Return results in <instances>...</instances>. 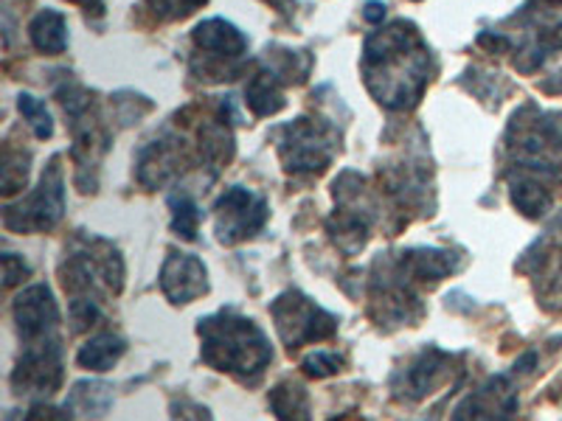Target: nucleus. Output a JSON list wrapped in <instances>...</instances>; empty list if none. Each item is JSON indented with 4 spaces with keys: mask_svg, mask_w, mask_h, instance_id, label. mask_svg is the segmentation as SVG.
<instances>
[{
    "mask_svg": "<svg viewBox=\"0 0 562 421\" xmlns=\"http://www.w3.org/2000/svg\"><path fill=\"white\" fill-rule=\"evenodd\" d=\"M68 408H54V405H34L23 421H70Z\"/></svg>",
    "mask_w": 562,
    "mask_h": 421,
    "instance_id": "obj_31",
    "label": "nucleus"
},
{
    "mask_svg": "<svg viewBox=\"0 0 562 421\" xmlns=\"http://www.w3.org/2000/svg\"><path fill=\"white\" fill-rule=\"evenodd\" d=\"M363 18H366V23H371V26H380V23L385 20V3H383V0H369V3H366V9H363Z\"/></svg>",
    "mask_w": 562,
    "mask_h": 421,
    "instance_id": "obj_32",
    "label": "nucleus"
},
{
    "mask_svg": "<svg viewBox=\"0 0 562 421\" xmlns=\"http://www.w3.org/2000/svg\"><path fill=\"white\" fill-rule=\"evenodd\" d=\"M200 357L214 371H223L231 377L254 379L259 377L273 360L268 334L256 326V320L223 309L209 315L198 323Z\"/></svg>",
    "mask_w": 562,
    "mask_h": 421,
    "instance_id": "obj_2",
    "label": "nucleus"
},
{
    "mask_svg": "<svg viewBox=\"0 0 562 421\" xmlns=\"http://www.w3.org/2000/svg\"><path fill=\"white\" fill-rule=\"evenodd\" d=\"M543 88H546V90H551V93H560V90H562V70H560V73H557V77H554V82H546Z\"/></svg>",
    "mask_w": 562,
    "mask_h": 421,
    "instance_id": "obj_35",
    "label": "nucleus"
},
{
    "mask_svg": "<svg viewBox=\"0 0 562 421\" xmlns=\"http://www.w3.org/2000/svg\"><path fill=\"white\" fill-rule=\"evenodd\" d=\"M65 214V180L59 158H52L45 167L40 185L34 194L20 200L18 205L3 208V225L18 234H45V230L57 228Z\"/></svg>",
    "mask_w": 562,
    "mask_h": 421,
    "instance_id": "obj_7",
    "label": "nucleus"
},
{
    "mask_svg": "<svg viewBox=\"0 0 562 421\" xmlns=\"http://www.w3.org/2000/svg\"><path fill=\"white\" fill-rule=\"evenodd\" d=\"M403 270L416 281H439L456 270V255L448 250H408Z\"/></svg>",
    "mask_w": 562,
    "mask_h": 421,
    "instance_id": "obj_22",
    "label": "nucleus"
},
{
    "mask_svg": "<svg viewBox=\"0 0 562 421\" xmlns=\"http://www.w3.org/2000/svg\"><path fill=\"white\" fill-rule=\"evenodd\" d=\"M192 39L194 45H198V52L209 57V62L237 65L239 59L245 57V52H248V39H245V34L223 18L203 20V23L194 29Z\"/></svg>",
    "mask_w": 562,
    "mask_h": 421,
    "instance_id": "obj_15",
    "label": "nucleus"
},
{
    "mask_svg": "<svg viewBox=\"0 0 562 421\" xmlns=\"http://www.w3.org/2000/svg\"><path fill=\"white\" fill-rule=\"evenodd\" d=\"M124 351H127V343H124L119 334L104 332V334H97V338H90L88 343L79 349L77 363L82 365V368L102 374V371H110L119 360L124 357Z\"/></svg>",
    "mask_w": 562,
    "mask_h": 421,
    "instance_id": "obj_21",
    "label": "nucleus"
},
{
    "mask_svg": "<svg viewBox=\"0 0 562 421\" xmlns=\"http://www.w3.org/2000/svg\"><path fill=\"white\" fill-rule=\"evenodd\" d=\"M172 205V230L183 239H198V225H200V208L189 194H180V197L169 200Z\"/></svg>",
    "mask_w": 562,
    "mask_h": 421,
    "instance_id": "obj_25",
    "label": "nucleus"
},
{
    "mask_svg": "<svg viewBox=\"0 0 562 421\" xmlns=\"http://www.w3.org/2000/svg\"><path fill=\"white\" fill-rule=\"evenodd\" d=\"M113 405V388L108 383H99V379H82V383L74 385V390L68 394V402L65 408L70 413L82 416V419H102L104 413Z\"/></svg>",
    "mask_w": 562,
    "mask_h": 421,
    "instance_id": "obj_17",
    "label": "nucleus"
},
{
    "mask_svg": "<svg viewBox=\"0 0 562 421\" xmlns=\"http://www.w3.org/2000/svg\"><path fill=\"white\" fill-rule=\"evenodd\" d=\"M512 163L524 178L562 180V127L537 107L520 110L509 124Z\"/></svg>",
    "mask_w": 562,
    "mask_h": 421,
    "instance_id": "obj_5",
    "label": "nucleus"
},
{
    "mask_svg": "<svg viewBox=\"0 0 562 421\" xmlns=\"http://www.w3.org/2000/svg\"><path fill=\"white\" fill-rule=\"evenodd\" d=\"M445 365H448V357H445L441 351L430 349L425 351V354H419V357L405 368V394H408L411 399H422L425 394H430L434 385L439 383Z\"/></svg>",
    "mask_w": 562,
    "mask_h": 421,
    "instance_id": "obj_20",
    "label": "nucleus"
},
{
    "mask_svg": "<svg viewBox=\"0 0 562 421\" xmlns=\"http://www.w3.org/2000/svg\"><path fill=\"white\" fill-rule=\"evenodd\" d=\"M203 3L205 0H147V9L160 23H172V20H183L198 12Z\"/></svg>",
    "mask_w": 562,
    "mask_h": 421,
    "instance_id": "obj_27",
    "label": "nucleus"
},
{
    "mask_svg": "<svg viewBox=\"0 0 562 421\" xmlns=\"http://www.w3.org/2000/svg\"><path fill=\"white\" fill-rule=\"evenodd\" d=\"M29 37L32 45L43 54H63L68 48V26L65 14L57 9H43L37 18L29 23Z\"/></svg>",
    "mask_w": 562,
    "mask_h": 421,
    "instance_id": "obj_18",
    "label": "nucleus"
},
{
    "mask_svg": "<svg viewBox=\"0 0 562 421\" xmlns=\"http://www.w3.org/2000/svg\"><path fill=\"white\" fill-rule=\"evenodd\" d=\"M515 68L531 73L562 52V0H529L501 29Z\"/></svg>",
    "mask_w": 562,
    "mask_h": 421,
    "instance_id": "obj_3",
    "label": "nucleus"
},
{
    "mask_svg": "<svg viewBox=\"0 0 562 421\" xmlns=\"http://www.w3.org/2000/svg\"><path fill=\"white\" fill-rule=\"evenodd\" d=\"M434 77V57L419 29L408 20H394L389 29L371 34L363 45L366 88L383 107L411 110Z\"/></svg>",
    "mask_w": 562,
    "mask_h": 421,
    "instance_id": "obj_1",
    "label": "nucleus"
},
{
    "mask_svg": "<svg viewBox=\"0 0 562 421\" xmlns=\"http://www.w3.org/2000/svg\"><path fill=\"white\" fill-rule=\"evenodd\" d=\"M18 107H20V113L26 115L29 127L34 129V135H37L40 140L52 138L54 122H52V113H48V107H45V102H40L37 96H32V93H20Z\"/></svg>",
    "mask_w": 562,
    "mask_h": 421,
    "instance_id": "obj_26",
    "label": "nucleus"
},
{
    "mask_svg": "<svg viewBox=\"0 0 562 421\" xmlns=\"http://www.w3.org/2000/svg\"><path fill=\"white\" fill-rule=\"evenodd\" d=\"M59 275H63L65 293H70V300H97L99 289L119 295L124 287L122 253L99 237L79 239L70 255H65Z\"/></svg>",
    "mask_w": 562,
    "mask_h": 421,
    "instance_id": "obj_6",
    "label": "nucleus"
},
{
    "mask_svg": "<svg viewBox=\"0 0 562 421\" xmlns=\"http://www.w3.org/2000/svg\"><path fill=\"white\" fill-rule=\"evenodd\" d=\"M0 262H3V284H7V287H14V284H20V281L32 273V270H29V264L23 262V255H18V253H3V259H0Z\"/></svg>",
    "mask_w": 562,
    "mask_h": 421,
    "instance_id": "obj_29",
    "label": "nucleus"
},
{
    "mask_svg": "<svg viewBox=\"0 0 562 421\" xmlns=\"http://www.w3.org/2000/svg\"><path fill=\"white\" fill-rule=\"evenodd\" d=\"M160 289L172 304H192L209 293V270L192 253H169L160 268Z\"/></svg>",
    "mask_w": 562,
    "mask_h": 421,
    "instance_id": "obj_14",
    "label": "nucleus"
},
{
    "mask_svg": "<svg viewBox=\"0 0 562 421\" xmlns=\"http://www.w3.org/2000/svg\"><path fill=\"white\" fill-rule=\"evenodd\" d=\"M335 149H338L335 133L318 118H299V122L281 127L279 155L288 172H324L333 163Z\"/></svg>",
    "mask_w": 562,
    "mask_h": 421,
    "instance_id": "obj_9",
    "label": "nucleus"
},
{
    "mask_svg": "<svg viewBox=\"0 0 562 421\" xmlns=\"http://www.w3.org/2000/svg\"><path fill=\"white\" fill-rule=\"evenodd\" d=\"M217 217V239L223 244H237L243 239L256 237L268 223V205L259 194L248 192L243 185H234L214 205Z\"/></svg>",
    "mask_w": 562,
    "mask_h": 421,
    "instance_id": "obj_10",
    "label": "nucleus"
},
{
    "mask_svg": "<svg viewBox=\"0 0 562 421\" xmlns=\"http://www.w3.org/2000/svg\"><path fill=\"white\" fill-rule=\"evenodd\" d=\"M284 84L288 82H284L270 65H265L262 70H256L254 79H250L248 88H245V102H248L250 113L265 118V115H276L279 110H284V104H288V99L281 93Z\"/></svg>",
    "mask_w": 562,
    "mask_h": 421,
    "instance_id": "obj_16",
    "label": "nucleus"
},
{
    "mask_svg": "<svg viewBox=\"0 0 562 421\" xmlns=\"http://www.w3.org/2000/svg\"><path fill=\"white\" fill-rule=\"evenodd\" d=\"M265 3L276 7L279 12H293V7H295V0H265Z\"/></svg>",
    "mask_w": 562,
    "mask_h": 421,
    "instance_id": "obj_34",
    "label": "nucleus"
},
{
    "mask_svg": "<svg viewBox=\"0 0 562 421\" xmlns=\"http://www.w3.org/2000/svg\"><path fill=\"white\" fill-rule=\"evenodd\" d=\"M518 413V394L504 377L490 379L456 408L453 421H512Z\"/></svg>",
    "mask_w": 562,
    "mask_h": 421,
    "instance_id": "obj_13",
    "label": "nucleus"
},
{
    "mask_svg": "<svg viewBox=\"0 0 562 421\" xmlns=\"http://www.w3.org/2000/svg\"><path fill=\"white\" fill-rule=\"evenodd\" d=\"M0 180H3V194L12 197L20 189H26L29 180V155L14 152L12 147L3 149V167H0Z\"/></svg>",
    "mask_w": 562,
    "mask_h": 421,
    "instance_id": "obj_24",
    "label": "nucleus"
},
{
    "mask_svg": "<svg viewBox=\"0 0 562 421\" xmlns=\"http://www.w3.org/2000/svg\"><path fill=\"white\" fill-rule=\"evenodd\" d=\"M270 312H273L276 320V332H279V338L284 340L290 351L307 343L329 340L338 332V318L333 312H326L324 307H318L313 298H307L299 289L279 295Z\"/></svg>",
    "mask_w": 562,
    "mask_h": 421,
    "instance_id": "obj_8",
    "label": "nucleus"
},
{
    "mask_svg": "<svg viewBox=\"0 0 562 421\" xmlns=\"http://www.w3.org/2000/svg\"><path fill=\"white\" fill-rule=\"evenodd\" d=\"M340 365H344V360H340L338 354L318 349V351H313V354H307V357H304L301 368H304V374H307V377L326 379V377H333V374H338Z\"/></svg>",
    "mask_w": 562,
    "mask_h": 421,
    "instance_id": "obj_28",
    "label": "nucleus"
},
{
    "mask_svg": "<svg viewBox=\"0 0 562 421\" xmlns=\"http://www.w3.org/2000/svg\"><path fill=\"white\" fill-rule=\"evenodd\" d=\"M14 323H18L20 338L32 343H45V340H59V307L54 293L45 284H32L14 298L12 304Z\"/></svg>",
    "mask_w": 562,
    "mask_h": 421,
    "instance_id": "obj_12",
    "label": "nucleus"
},
{
    "mask_svg": "<svg viewBox=\"0 0 562 421\" xmlns=\"http://www.w3.org/2000/svg\"><path fill=\"white\" fill-rule=\"evenodd\" d=\"M70 3H77L79 9H82L85 14H99V18H102L104 14V0H70Z\"/></svg>",
    "mask_w": 562,
    "mask_h": 421,
    "instance_id": "obj_33",
    "label": "nucleus"
},
{
    "mask_svg": "<svg viewBox=\"0 0 562 421\" xmlns=\"http://www.w3.org/2000/svg\"><path fill=\"white\" fill-rule=\"evenodd\" d=\"M172 421H214V419H211L209 408H203V405L180 399V402L172 405Z\"/></svg>",
    "mask_w": 562,
    "mask_h": 421,
    "instance_id": "obj_30",
    "label": "nucleus"
},
{
    "mask_svg": "<svg viewBox=\"0 0 562 421\" xmlns=\"http://www.w3.org/2000/svg\"><path fill=\"white\" fill-rule=\"evenodd\" d=\"M54 93H57V102L63 104L65 115H68V127L74 135L70 158L77 163V183L82 192H93L90 180L97 183L102 155L110 149V133L104 127L102 115H99L97 102L90 99L82 84L65 77V82L57 84Z\"/></svg>",
    "mask_w": 562,
    "mask_h": 421,
    "instance_id": "obj_4",
    "label": "nucleus"
},
{
    "mask_svg": "<svg viewBox=\"0 0 562 421\" xmlns=\"http://www.w3.org/2000/svg\"><path fill=\"white\" fill-rule=\"evenodd\" d=\"M268 405L279 421H313V416H310L307 388L301 383H293V379L270 388Z\"/></svg>",
    "mask_w": 562,
    "mask_h": 421,
    "instance_id": "obj_19",
    "label": "nucleus"
},
{
    "mask_svg": "<svg viewBox=\"0 0 562 421\" xmlns=\"http://www.w3.org/2000/svg\"><path fill=\"white\" fill-rule=\"evenodd\" d=\"M512 203H515V208L520 214H526L529 219H537L551 208V192L540 180L518 174V178L512 180Z\"/></svg>",
    "mask_w": 562,
    "mask_h": 421,
    "instance_id": "obj_23",
    "label": "nucleus"
},
{
    "mask_svg": "<svg viewBox=\"0 0 562 421\" xmlns=\"http://www.w3.org/2000/svg\"><path fill=\"white\" fill-rule=\"evenodd\" d=\"M63 385V349L59 340L32 343L12 371L18 396H52Z\"/></svg>",
    "mask_w": 562,
    "mask_h": 421,
    "instance_id": "obj_11",
    "label": "nucleus"
}]
</instances>
